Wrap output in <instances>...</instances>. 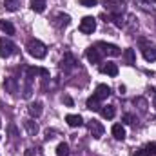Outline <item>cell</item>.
<instances>
[{"label":"cell","mask_w":156,"mask_h":156,"mask_svg":"<svg viewBox=\"0 0 156 156\" xmlns=\"http://www.w3.org/2000/svg\"><path fill=\"white\" fill-rule=\"evenodd\" d=\"M26 49H27V53L33 56V58H44L45 56V53H47V49H45V45L37 38H31L27 40V45H26Z\"/></svg>","instance_id":"6da1fadb"},{"label":"cell","mask_w":156,"mask_h":156,"mask_svg":"<svg viewBox=\"0 0 156 156\" xmlns=\"http://www.w3.org/2000/svg\"><path fill=\"white\" fill-rule=\"evenodd\" d=\"M140 45H142V53H144V58L147 60V62H154L156 60V47L151 44V42H147V40L140 38Z\"/></svg>","instance_id":"7a4b0ae2"},{"label":"cell","mask_w":156,"mask_h":156,"mask_svg":"<svg viewBox=\"0 0 156 156\" xmlns=\"http://www.w3.org/2000/svg\"><path fill=\"white\" fill-rule=\"evenodd\" d=\"M78 29H80V33H83V35H93V31L96 29V20H94L93 16H83V18L80 20Z\"/></svg>","instance_id":"3957f363"},{"label":"cell","mask_w":156,"mask_h":156,"mask_svg":"<svg viewBox=\"0 0 156 156\" xmlns=\"http://www.w3.org/2000/svg\"><path fill=\"white\" fill-rule=\"evenodd\" d=\"M96 47L102 51V55H109V56H120L122 55V49L115 45V44H105V42H98Z\"/></svg>","instance_id":"277c9868"},{"label":"cell","mask_w":156,"mask_h":156,"mask_svg":"<svg viewBox=\"0 0 156 156\" xmlns=\"http://www.w3.org/2000/svg\"><path fill=\"white\" fill-rule=\"evenodd\" d=\"M15 44L9 38H0V58H9L15 53Z\"/></svg>","instance_id":"5b68a950"},{"label":"cell","mask_w":156,"mask_h":156,"mask_svg":"<svg viewBox=\"0 0 156 156\" xmlns=\"http://www.w3.org/2000/svg\"><path fill=\"white\" fill-rule=\"evenodd\" d=\"M85 58H87L91 64H100V62H102V51H100L96 45H94V47L91 45V47L85 51Z\"/></svg>","instance_id":"8992f818"},{"label":"cell","mask_w":156,"mask_h":156,"mask_svg":"<svg viewBox=\"0 0 156 156\" xmlns=\"http://www.w3.org/2000/svg\"><path fill=\"white\" fill-rule=\"evenodd\" d=\"M104 131H105V129H104V125H102L98 120H91V122H89V133L93 134V138H96V140L102 138V136H104Z\"/></svg>","instance_id":"52a82bcc"},{"label":"cell","mask_w":156,"mask_h":156,"mask_svg":"<svg viewBox=\"0 0 156 156\" xmlns=\"http://www.w3.org/2000/svg\"><path fill=\"white\" fill-rule=\"evenodd\" d=\"M4 89H5V93H9V94H16L18 93V80L13 76H7L4 80Z\"/></svg>","instance_id":"ba28073f"},{"label":"cell","mask_w":156,"mask_h":156,"mask_svg":"<svg viewBox=\"0 0 156 156\" xmlns=\"http://www.w3.org/2000/svg\"><path fill=\"white\" fill-rule=\"evenodd\" d=\"M105 9L111 11L113 15H122V11H123V2H120V0H109V2H105Z\"/></svg>","instance_id":"9c48e42d"},{"label":"cell","mask_w":156,"mask_h":156,"mask_svg":"<svg viewBox=\"0 0 156 156\" xmlns=\"http://www.w3.org/2000/svg\"><path fill=\"white\" fill-rule=\"evenodd\" d=\"M75 66H76V60H75V56H73L71 53H67V55L62 58V62H60V67H62L64 71H71Z\"/></svg>","instance_id":"30bf717a"},{"label":"cell","mask_w":156,"mask_h":156,"mask_svg":"<svg viewBox=\"0 0 156 156\" xmlns=\"http://www.w3.org/2000/svg\"><path fill=\"white\" fill-rule=\"evenodd\" d=\"M109 94H111V87L105 85V83H100L96 87V91H94V96L98 100H105V98H109Z\"/></svg>","instance_id":"8fae6325"},{"label":"cell","mask_w":156,"mask_h":156,"mask_svg":"<svg viewBox=\"0 0 156 156\" xmlns=\"http://www.w3.org/2000/svg\"><path fill=\"white\" fill-rule=\"evenodd\" d=\"M100 71L104 73V75H109V76H116L118 75V66L115 62H107V64H104L102 67H100Z\"/></svg>","instance_id":"7c38bea8"},{"label":"cell","mask_w":156,"mask_h":156,"mask_svg":"<svg viewBox=\"0 0 156 156\" xmlns=\"http://www.w3.org/2000/svg\"><path fill=\"white\" fill-rule=\"evenodd\" d=\"M71 24V16L69 15H56L55 18V26L56 27H67Z\"/></svg>","instance_id":"4fadbf2b"},{"label":"cell","mask_w":156,"mask_h":156,"mask_svg":"<svg viewBox=\"0 0 156 156\" xmlns=\"http://www.w3.org/2000/svg\"><path fill=\"white\" fill-rule=\"evenodd\" d=\"M122 58H123V62H125L127 66H133V64L136 62V55H134V49H125V51L122 53Z\"/></svg>","instance_id":"5bb4252c"},{"label":"cell","mask_w":156,"mask_h":156,"mask_svg":"<svg viewBox=\"0 0 156 156\" xmlns=\"http://www.w3.org/2000/svg\"><path fill=\"white\" fill-rule=\"evenodd\" d=\"M24 127H26V131H27L29 136H37L38 134V125L33 120H24Z\"/></svg>","instance_id":"9a60e30c"},{"label":"cell","mask_w":156,"mask_h":156,"mask_svg":"<svg viewBox=\"0 0 156 156\" xmlns=\"http://www.w3.org/2000/svg\"><path fill=\"white\" fill-rule=\"evenodd\" d=\"M66 122H67L69 127H80V125L83 123V120H82L80 115H67V116H66Z\"/></svg>","instance_id":"2e32d148"},{"label":"cell","mask_w":156,"mask_h":156,"mask_svg":"<svg viewBox=\"0 0 156 156\" xmlns=\"http://www.w3.org/2000/svg\"><path fill=\"white\" fill-rule=\"evenodd\" d=\"M100 113H102V116H104V118L113 120V118H115V115H116V109H115V105H102Z\"/></svg>","instance_id":"e0dca14e"},{"label":"cell","mask_w":156,"mask_h":156,"mask_svg":"<svg viewBox=\"0 0 156 156\" xmlns=\"http://www.w3.org/2000/svg\"><path fill=\"white\" fill-rule=\"evenodd\" d=\"M27 111H29V115H31L33 118H38L40 115H42V104H40V102H33V104H29Z\"/></svg>","instance_id":"ac0fdd59"},{"label":"cell","mask_w":156,"mask_h":156,"mask_svg":"<svg viewBox=\"0 0 156 156\" xmlns=\"http://www.w3.org/2000/svg\"><path fill=\"white\" fill-rule=\"evenodd\" d=\"M113 136H115L116 140H123V138H125V129H123L122 123H115V125H113Z\"/></svg>","instance_id":"d6986e66"},{"label":"cell","mask_w":156,"mask_h":156,"mask_svg":"<svg viewBox=\"0 0 156 156\" xmlns=\"http://www.w3.org/2000/svg\"><path fill=\"white\" fill-rule=\"evenodd\" d=\"M87 109H91V111H100L102 109V105H100V100L93 94L91 98H87Z\"/></svg>","instance_id":"ffe728a7"},{"label":"cell","mask_w":156,"mask_h":156,"mask_svg":"<svg viewBox=\"0 0 156 156\" xmlns=\"http://www.w3.org/2000/svg\"><path fill=\"white\" fill-rule=\"evenodd\" d=\"M0 29H2L5 35H15V26H13L9 20H0Z\"/></svg>","instance_id":"44dd1931"},{"label":"cell","mask_w":156,"mask_h":156,"mask_svg":"<svg viewBox=\"0 0 156 156\" xmlns=\"http://www.w3.org/2000/svg\"><path fill=\"white\" fill-rule=\"evenodd\" d=\"M31 9L35 13H42L45 9V0H31Z\"/></svg>","instance_id":"7402d4cb"},{"label":"cell","mask_w":156,"mask_h":156,"mask_svg":"<svg viewBox=\"0 0 156 156\" xmlns=\"http://www.w3.org/2000/svg\"><path fill=\"white\" fill-rule=\"evenodd\" d=\"M20 5V0H4V7L7 11H16Z\"/></svg>","instance_id":"603a6c76"},{"label":"cell","mask_w":156,"mask_h":156,"mask_svg":"<svg viewBox=\"0 0 156 156\" xmlns=\"http://www.w3.org/2000/svg\"><path fill=\"white\" fill-rule=\"evenodd\" d=\"M56 156H69V145L67 144H60L56 147Z\"/></svg>","instance_id":"cb8c5ba5"},{"label":"cell","mask_w":156,"mask_h":156,"mask_svg":"<svg viewBox=\"0 0 156 156\" xmlns=\"http://www.w3.org/2000/svg\"><path fill=\"white\" fill-rule=\"evenodd\" d=\"M134 104H136V105H140V111H142V113H145V111H147V102H145L144 98H134Z\"/></svg>","instance_id":"d4e9b609"},{"label":"cell","mask_w":156,"mask_h":156,"mask_svg":"<svg viewBox=\"0 0 156 156\" xmlns=\"http://www.w3.org/2000/svg\"><path fill=\"white\" fill-rule=\"evenodd\" d=\"M145 151H147V154L151 156V154H156V144L154 142H151V144H147L145 147H144Z\"/></svg>","instance_id":"484cf974"},{"label":"cell","mask_w":156,"mask_h":156,"mask_svg":"<svg viewBox=\"0 0 156 156\" xmlns=\"http://www.w3.org/2000/svg\"><path fill=\"white\" fill-rule=\"evenodd\" d=\"M82 5H85V7H93V5H96L98 4V0H78Z\"/></svg>","instance_id":"4316f807"},{"label":"cell","mask_w":156,"mask_h":156,"mask_svg":"<svg viewBox=\"0 0 156 156\" xmlns=\"http://www.w3.org/2000/svg\"><path fill=\"white\" fill-rule=\"evenodd\" d=\"M123 122H125V123H134V116H133V115H125V116H123Z\"/></svg>","instance_id":"83f0119b"},{"label":"cell","mask_w":156,"mask_h":156,"mask_svg":"<svg viewBox=\"0 0 156 156\" xmlns=\"http://www.w3.org/2000/svg\"><path fill=\"white\" fill-rule=\"evenodd\" d=\"M151 93H153V107L156 109V87H151Z\"/></svg>","instance_id":"f1b7e54d"},{"label":"cell","mask_w":156,"mask_h":156,"mask_svg":"<svg viewBox=\"0 0 156 156\" xmlns=\"http://www.w3.org/2000/svg\"><path fill=\"white\" fill-rule=\"evenodd\" d=\"M134 156H149V154H147V151H145V149H138V151L134 153Z\"/></svg>","instance_id":"f546056e"},{"label":"cell","mask_w":156,"mask_h":156,"mask_svg":"<svg viewBox=\"0 0 156 156\" xmlns=\"http://www.w3.org/2000/svg\"><path fill=\"white\" fill-rule=\"evenodd\" d=\"M53 134H55V131H49V129H47V131H45V140H51V138H55Z\"/></svg>","instance_id":"4dcf8cb0"},{"label":"cell","mask_w":156,"mask_h":156,"mask_svg":"<svg viewBox=\"0 0 156 156\" xmlns=\"http://www.w3.org/2000/svg\"><path fill=\"white\" fill-rule=\"evenodd\" d=\"M64 102H66V104H67V105H73V100H71V98H69V96H64Z\"/></svg>","instance_id":"1f68e13d"},{"label":"cell","mask_w":156,"mask_h":156,"mask_svg":"<svg viewBox=\"0 0 156 156\" xmlns=\"http://www.w3.org/2000/svg\"><path fill=\"white\" fill-rule=\"evenodd\" d=\"M153 2H156V0H153Z\"/></svg>","instance_id":"d6a6232c"}]
</instances>
